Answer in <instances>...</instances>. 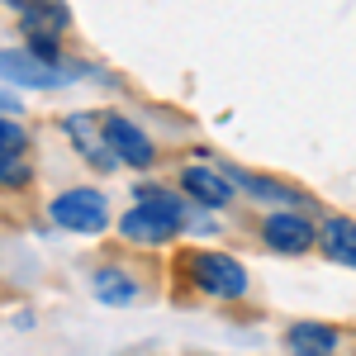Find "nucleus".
I'll list each match as a JSON object with an SVG mask.
<instances>
[{
	"label": "nucleus",
	"mask_w": 356,
	"mask_h": 356,
	"mask_svg": "<svg viewBox=\"0 0 356 356\" xmlns=\"http://www.w3.org/2000/svg\"><path fill=\"white\" fill-rule=\"evenodd\" d=\"M10 10H19V24L24 33H48V38H62L67 24H72V10L62 0H5Z\"/></svg>",
	"instance_id": "nucleus-9"
},
{
	"label": "nucleus",
	"mask_w": 356,
	"mask_h": 356,
	"mask_svg": "<svg viewBox=\"0 0 356 356\" xmlns=\"http://www.w3.org/2000/svg\"><path fill=\"white\" fill-rule=\"evenodd\" d=\"M24 129H19V124H15V119H5V124H0V162H19V157H24Z\"/></svg>",
	"instance_id": "nucleus-13"
},
{
	"label": "nucleus",
	"mask_w": 356,
	"mask_h": 356,
	"mask_svg": "<svg viewBox=\"0 0 356 356\" xmlns=\"http://www.w3.org/2000/svg\"><path fill=\"white\" fill-rule=\"evenodd\" d=\"M48 219H53L57 228H67V233L95 238V233H105V228H110V204H105V195L95 191V186H76V191L53 195Z\"/></svg>",
	"instance_id": "nucleus-4"
},
{
	"label": "nucleus",
	"mask_w": 356,
	"mask_h": 356,
	"mask_svg": "<svg viewBox=\"0 0 356 356\" xmlns=\"http://www.w3.org/2000/svg\"><path fill=\"white\" fill-rule=\"evenodd\" d=\"M62 134L72 138L76 157L90 162L95 171H114V166H119L114 147L105 143V119H95V114H72V119H62Z\"/></svg>",
	"instance_id": "nucleus-6"
},
{
	"label": "nucleus",
	"mask_w": 356,
	"mask_h": 356,
	"mask_svg": "<svg viewBox=\"0 0 356 356\" xmlns=\"http://www.w3.org/2000/svg\"><path fill=\"white\" fill-rule=\"evenodd\" d=\"M105 143L114 147V157L124 166H138V171H147V166L157 162V147H152V138L138 129L129 114H105Z\"/></svg>",
	"instance_id": "nucleus-7"
},
{
	"label": "nucleus",
	"mask_w": 356,
	"mask_h": 356,
	"mask_svg": "<svg viewBox=\"0 0 356 356\" xmlns=\"http://www.w3.org/2000/svg\"><path fill=\"white\" fill-rule=\"evenodd\" d=\"M90 290H95L100 304H114V309H124V304L138 300V280L124 275V271H114V266H100V271L90 275Z\"/></svg>",
	"instance_id": "nucleus-12"
},
{
	"label": "nucleus",
	"mask_w": 356,
	"mask_h": 356,
	"mask_svg": "<svg viewBox=\"0 0 356 356\" xmlns=\"http://www.w3.org/2000/svg\"><path fill=\"white\" fill-rule=\"evenodd\" d=\"M0 62H5V81L29 86V90H57V86H72V81H81V76H90L86 62H43L29 48H5Z\"/></svg>",
	"instance_id": "nucleus-2"
},
{
	"label": "nucleus",
	"mask_w": 356,
	"mask_h": 356,
	"mask_svg": "<svg viewBox=\"0 0 356 356\" xmlns=\"http://www.w3.org/2000/svg\"><path fill=\"white\" fill-rule=\"evenodd\" d=\"M181 228H186V209H181V200L171 191H162V186H138L134 209L119 219V233H124L129 243H143V247L171 243Z\"/></svg>",
	"instance_id": "nucleus-1"
},
{
	"label": "nucleus",
	"mask_w": 356,
	"mask_h": 356,
	"mask_svg": "<svg viewBox=\"0 0 356 356\" xmlns=\"http://www.w3.org/2000/svg\"><path fill=\"white\" fill-rule=\"evenodd\" d=\"M238 186H243L247 195H261V200H295L290 186H275V181H266V176H243V171H238Z\"/></svg>",
	"instance_id": "nucleus-14"
},
{
	"label": "nucleus",
	"mask_w": 356,
	"mask_h": 356,
	"mask_svg": "<svg viewBox=\"0 0 356 356\" xmlns=\"http://www.w3.org/2000/svg\"><path fill=\"white\" fill-rule=\"evenodd\" d=\"M261 243L271 247L275 257H304L318 243V228L304 219L300 209H275V214L261 219Z\"/></svg>",
	"instance_id": "nucleus-5"
},
{
	"label": "nucleus",
	"mask_w": 356,
	"mask_h": 356,
	"mask_svg": "<svg viewBox=\"0 0 356 356\" xmlns=\"http://www.w3.org/2000/svg\"><path fill=\"white\" fill-rule=\"evenodd\" d=\"M285 347L295 356H332L337 332H332L328 323H295V328L285 332Z\"/></svg>",
	"instance_id": "nucleus-11"
},
{
	"label": "nucleus",
	"mask_w": 356,
	"mask_h": 356,
	"mask_svg": "<svg viewBox=\"0 0 356 356\" xmlns=\"http://www.w3.org/2000/svg\"><path fill=\"white\" fill-rule=\"evenodd\" d=\"M318 243H323V257L342 261V266H356V223H352V219H342V214L323 219Z\"/></svg>",
	"instance_id": "nucleus-10"
},
{
	"label": "nucleus",
	"mask_w": 356,
	"mask_h": 356,
	"mask_svg": "<svg viewBox=\"0 0 356 356\" xmlns=\"http://www.w3.org/2000/svg\"><path fill=\"white\" fill-rule=\"evenodd\" d=\"M0 181H5V191L24 186V181H29V166L24 162H0Z\"/></svg>",
	"instance_id": "nucleus-15"
},
{
	"label": "nucleus",
	"mask_w": 356,
	"mask_h": 356,
	"mask_svg": "<svg viewBox=\"0 0 356 356\" xmlns=\"http://www.w3.org/2000/svg\"><path fill=\"white\" fill-rule=\"evenodd\" d=\"M186 275L200 295H214V300H243L247 295V266L228 252H191Z\"/></svg>",
	"instance_id": "nucleus-3"
},
{
	"label": "nucleus",
	"mask_w": 356,
	"mask_h": 356,
	"mask_svg": "<svg viewBox=\"0 0 356 356\" xmlns=\"http://www.w3.org/2000/svg\"><path fill=\"white\" fill-rule=\"evenodd\" d=\"M181 191L191 195L195 204H204V209H223L228 200H233V181L223 176L219 166L209 162H191L181 171Z\"/></svg>",
	"instance_id": "nucleus-8"
}]
</instances>
